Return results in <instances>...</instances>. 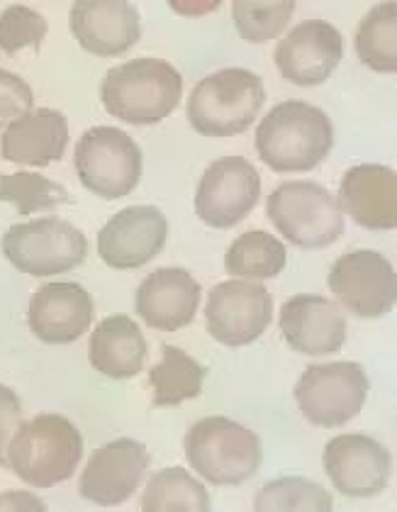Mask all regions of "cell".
<instances>
[{"instance_id":"obj_1","label":"cell","mask_w":397,"mask_h":512,"mask_svg":"<svg viewBox=\"0 0 397 512\" xmlns=\"http://www.w3.org/2000/svg\"><path fill=\"white\" fill-rule=\"evenodd\" d=\"M334 127L329 115L305 100H283L256 127V152L278 174L312 171L329 157Z\"/></svg>"},{"instance_id":"obj_2","label":"cell","mask_w":397,"mask_h":512,"mask_svg":"<svg viewBox=\"0 0 397 512\" xmlns=\"http://www.w3.org/2000/svg\"><path fill=\"white\" fill-rule=\"evenodd\" d=\"M183 76L164 59H132L113 66L100 83L110 115L130 125H156L181 103Z\"/></svg>"},{"instance_id":"obj_3","label":"cell","mask_w":397,"mask_h":512,"mask_svg":"<svg viewBox=\"0 0 397 512\" xmlns=\"http://www.w3.org/2000/svg\"><path fill=\"white\" fill-rule=\"evenodd\" d=\"M83 456V437L66 417L42 413L22 422L8 444V469L32 488L69 481Z\"/></svg>"},{"instance_id":"obj_4","label":"cell","mask_w":397,"mask_h":512,"mask_svg":"<svg viewBox=\"0 0 397 512\" xmlns=\"http://www.w3.org/2000/svg\"><path fill=\"white\" fill-rule=\"evenodd\" d=\"M266 103L264 81L249 69H222L205 76L188 100V120L203 137L242 135Z\"/></svg>"},{"instance_id":"obj_5","label":"cell","mask_w":397,"mask_h":512,"mask_svg":"<svg viewBox=\"0 0 397 512\" xmlns=\"http://www.w3.org/2000/svg\"><path fill=\"white\" fill-rule=\"evenodd\" d=\"M183 447L195 473L215 486H239L249 481L264 461L259 434L220 415L195 422Z\"/></svg>"},{"instance_id":"obj_6","label":"cell","mask_w":397,"mask_h":512,"mask_svg":"<svg viewBox=\"0 0 397 512\" xmlns=\"http://www.w3.org/2000/svg\"><path fill=\"white\" fill-rule=\"evenodd\" d=\"M268 220L300 249H324L344 232L339 200L312 181L281 183L266 200Z\"/></svg>"},{"instance_id":"obj_7","label":"cell","mask_w":397,"mask_h":512,"mask_svg":"<svg viewBox=\"0 0 397 512\" xmlns=\"http://www.w3.org/2000/svg\"><path fill=\"white\" fill-rule=\"evenodd\" d=\"M74 166L83 186L98 198H125L142 178V149L127 132L98 125L78 139Z\"/></svg>"},{"instance_id":"obj_8","label":"cell","mask_w":397,"mask_h":512,"mask_svg":"<svg viewBox=\"0 0 397 512\" xmlns=\"http://www.w3.org/2000/svg\"><path fill=\"white\" fill-rule=\"evenodd\" d=\"M3 254L27 276H59L88 256V239L71 222L42 217L13 225L3 237Z\"/></svg>"},{"instance_id":"obj_9","label":"cell","mask_w":397,"mask_h":512,"mask_svg":"<svg viewBox=\"0 0 397 512\" xmlns=\"http://www.w3.org/2000/svg\"><path fill=\"white\" fill-rule=\"evenodd\" d=\"M371 383L356 361L307 366L295 386V400L307 422L317 427H341L361 413Z\"/></svg>"},{"instance_id":"obj_10","label":"cell","mask_w":397,"mask_h":512,"mask_svg":"<svg viewBox=\"0 0 397 512\" xmlns=\"http://www.w3.org/2000/svg\"><path fill=\"white\" fill-rule=\"evenodd\" d=\"M329 291L351 315L376 320L395 310L397 276L393 264L373 249L339 256L329 271Z\"/></svg>"},{"instance_id":"obj_11","label":"cell","mask_w":397,"mask_h":512,"mask_svg":"<svg viewBox=\"0 0 397 512\" xmlns=\"http://www.w3.org/2000/svg\"><path fill=\"white\" fill-rule=\"evenodd\" d=\"M261 198V176L242 157L215 159L200 176L195 213L215 230H229L242 222Z\"/></svg>"},{"instance_id":"obj_12","label":"cell","mask_w":397,"mask_h":512,"mask_svg":"<svg viewBox=\"0 0 397 512\" xmlns=\"http://www.w3.org/2000/svg\"><path fill=\"white\" fill-rule=\"evenodd\" d=\"M273 320V296L256 281H222L205 305L208 332L227 347L256 342Z\"/></svg>"},{"instance_id":"obj_13","label":"cell","mask_w":397,"mask_h":512,"mask_svg":"<svg viewBox=\"0 0 397 512\" xmlns=\"http://www.w3.org/2000/svg\"><path fill=\"white\" fill-rule=\"evenodd\" d=\"M324 471L339 493L373 498L393 476V456L368 434H339L324 447Z\"/></svg>"},{"instance_id":"obj_14","label":"cell","mask_w":397,"mask_h":512,"mask_svg":"<svg viewBox=\"0 0 397 512\" xmlns=\"http://www.w3.org/2000/svg\"><path fill=\"white\" fill-rule=\"evenodd\" d=\"M152 456L137 439L120 437L100 447L88 459L78 481V493L88 503L113 508L130 500L144 481Z\"/></svg>"},{"instance_id":"obj_15","label":"cell","mask_w":397,"mask_h":512,"mask_svg":"<svg viewBox=\"0 0 397 512\" xmlns=\"http://www.w3.org/2000/svg\"><path fill=\"white\" fill-rule=\"evenodd\" d=\"M169 220L154 205L120 210L98 232V256L110 269H139L164 249Z\"/></svg>"},{"instance_id":"obj_16","label":"cell","mask_w":397,"mask_h":512,"mask_svg":"<svg viewBox=\"0 0 397 512\" xmlns=\"http://www.w3.org/2000/svg\"><path fill=\"white\" fill-rule=\"evenodd\" d=\"M344 57L341 32L327 20H305L278 42L276 61L285 81L295 86H320L337 71Z\"/></svg>"},{"instance_id":"obj_17","label":"cell","mask_w":397,"mask_h":512,"mask_svg":"<svg viewBox=\"0 0 397 512\" xmlns=\"http://www.w3.org/2000/svg\"><path fill=\"white\" fill-rule=\"evenodd\" d=\"M278 325L285 344L305 356L337 354L346 342V317L339 305L312 293L285 300Z\"/></svg>"},{"instance_id":"obj_18","label":"cell","mask_w":397,"mask_h":512,"mask_svg":"<svg viewBox=\"0 0 397 512\" xmlns=\"http://www.w3.org/2000/svg\"><path fill=\"white\" fill-rule=\"evenodd\" d=\"M74 37L86 52L117 57L132 49L142 37L139 10L125 0H81L69 13Z\"/></svg>"},{"instance_id":"obj_19","label":"cell","mask_w":397,"mask_h":512,"mask_svg":"<svg viewBox=\"0 0 397 512\" xmlns=\"http://www.w3.org/2000/svg\"><path fill=\"white\" fill-rule=\"evenodd\" d=\"M200 296L203 288L186 269L166 266L144 278L134 296V308L154 330L176 332L195 320Z\"/></svg>"},{"instance_id":"obj_20","label":"cell","mask_w":397,"mask_h":512,"mask_svg":"<svg viewBox=\"0 0 397 512\" xmlns=\"http://www.w3.org/2000/svg\"><path fill=\"white\" fill-rule=\"evenodd\" d=\"M32 335L47 344H71L93 322L91 293L74 281L47 283L32 296L27 310Z\"/></svg>"},{"instance_id":"obj_21","label":"cell","mask_w":397,"mask_h":512,"mask_svg":"<svg viewBox=\"0 0 397 512\" xmlns=\"http://www.w3.org/2000/svg\"><path fill=\"white\" fill-rule=\"evenodd\" d=\"M339 208L366 230H395L397 174L383 164L351 166L341 178Z\"/></svg>"},{"instance_id":"obj_22","label":"cell","mask_w":397,"mask_h":512,"mask_svg":"<svg viewBox=\"0 0 397 512\" xmlns=\"http://www.w3.org/2000/svg\"><path fill=\"white\" fill-rule=\"evenodd\" d=\"M69 144V122L59 110L39 108L5 127L0 154L5 161L25 166H49L64 157Z\"/></svg>"},{"instance_id":"obj_23","label":"cell","mask_w":397,"mask_h":512,"mask_svg":"<svg viewBox=\"0 0 397 512\" xmlns=\"http://www.w3.org/2000/svg\"><path fill=\"white\" fill-rule=\"evenodd\" d=\"M88 359L98 374L125 381L144 369L147 339L132 317L110 315L95 327L88 342Z\"/></svg>"},{"instance_id":"obj_24","label":"cell","mask_w":397,"mask_h":512,"mask_svg":"<svg viewBox=\"0 0 397 512\" xmlns=\"http://www.w3.org/2000/svg\"><path fill=\"white\" fill-rule=\"evenodd\" d=\"M205 374L208 371L200 361L173 344H164L161 361L149 371V383L154 388L152 403L156 408H171L198 398L203 393Z\"/></svg>"},{"instance_id":"obj_25","label":"cell","mask_w":397,"mask_h":512,"mask_svg":"<svg viewBox=\"0 0 397 512\" xmlns=\"http://www.w3.org/2000/svg\"><path fill=\"white\" fill-rule=\"evenodd\" d=\"M288 249L281 239L264 230H251L239 235L225 254V269L232 276H244L261 281L276 278L285 269Z\"/></svg>"},{"instance_id":"obj_26","label":"cell","mask_w":397,"mask_h":512,"mask_svg":"<svg viewBox=\"0 0 397 512\" xmlns=\"http://www.w3.org/2000/svg\"><path fill=\"white\" fill-rule=\"evenodd\" d=\"M356 54L378 74L397 71V5L380 3L366 13L356 32Z\"/></svg>"},{"instance_id":"obj_27","label":"cell","mask_w":397,"mask_h":512,"mask_svg":"<svg viewBox=\"0 0 397 512\" xmlns=\"http://www.w3.org/2000/svg\"><path fill=\"white\" fill-rule=\"evenodd\" d=\"M142 510H210L208 488L195 481L186 469H164L149 478L144 488Z\"/></svg>"},{"instance_id":"obj_28","label":"cell","mask_w":397,"mask_h":512,"mask_svg":"<svg viewBox=\"0 0 397 512\" xmlns=\"http://www.w3.org/2000/svg\"><path fill=\"white\" fill-rule=\"evenodd\" d=\"M0 203H13L18 213L27 217L37 210H52L57 205L74 203V198L52 178L20 171V174L0 176Z\"/></svg>"},{"instance_id":"obj_29","label":"cell","mask_w":397,"mask_h":512,"mask_svg":"<svg viewBox=\"0 0 397 512\" xmlns=\"http://www.w3.org/2000/svg\"><path fill=\"white\" fill-rule=\"evenodd\" d=\"M254 508L266 510H332L334 498L320 483L300 476H285L266 483L254 498Z\"/></svg>"},{"instance_id":"obj_30","label":"cell","mask_w":397,"mask_h":512,"mask_svg":"<svg viewBox=\"0 0 397 512\" xmlns=\"http://www.w3.org/2000/svg\"><path fill=\"white\" fill-rule=\"evenodd\" d=\"M295 13L293 0H278V3H254V0H237L232 3V20L237 25L239 35L246 42H268L278 37L288 27Z\"/></svg>"},{"instance_id":"obj_31","label":"cell","mask_w":397,"mask_h":512,"mask_svg":"<svg viewBox=\"0 0 397 512\" xmlns=\"http://www.w3.org/2000/svg\"><path fill=\"white\" fill-rule=\"evenodd\" d=\"M47 32L49 22L44 20V15L27 5H10L0 13V49L5 54H18L25 47L39 52Z\"/></svg>"},{"instance_id":"obj_32","label":"cell","mask_w":397,"mask_h":512,"mask_svg":"<svg viewBox=\"0 0 397 512\" xmlns=\"http://www.w3.org/2000/svg\"><path fill=\"white\" fill-rule=\"evenodd\" d=\"M35 93L18 74L0 69V127L32 113Z\"/></svg>"},{"instance_id":"obj_33","label":"cell","mask_w":397,"mask_h":512,"mask_svg":"<svg viewBox=\"0 0 397 512\" xmlns=\"http://www.w3.org/2000/svg\"><path fill=\"white\" fill-rule=\"evenodd\" d=\"M22 425V403L18 393L0 386V466L8 469V444Z\"/></svg>"},{"instance_id":"obj_34","label":"cell","mask_w":397,"mask_h":512,"mask_svg":"<svg viewBox=\"0 0 397 512\" xmlns=\"http://www.w3.org/2000/svg\"><path fill=\"white\" fill-rule=\"evenodd\" d=\"M22 503H30L35 510H44V503L42 500L32 498V495H20V493H8L0 498V508H15V505H22Z\"/></svg>"},{"instance_id":"obj_35","label":"cell","mask_w":397,"mask_h":512,"mask_svg":"<svg viewBox=\"0 0 397 512\" xmlns=\"http://www.w3.org/2000/svg\"><path fill=\"white\" fill-rule=\"evenodd\" d=\"M171 8L176 10V13H183V15H193V13H208V10H217L220 8V3H205V5H186V3H171Z\"/></svg>"}]
</instances>
